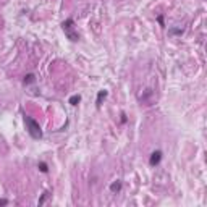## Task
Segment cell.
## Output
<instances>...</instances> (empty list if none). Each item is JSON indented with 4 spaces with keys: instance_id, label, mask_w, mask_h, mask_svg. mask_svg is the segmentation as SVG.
Wrapping results in <instances>:
<instances>
[{
    "instance_id": "obj_11",
    "label": "cell",
    "mask_w": 207,
    "mask_h": 207,
    "mask_svg": "<svg viewBox=\"0 0 207 207\" xmlns=\"http://www.w3.org/2000/svg\"><path fill=\"white\" fill-rule=\"evenodd\" d=\"M121 123H126V115L125 113H121Z\"/></svg>"
},
{
    "instance_id": "obj_1",
    "label": "cell",
    "mask_w": 207,
    "mask_h": 207,
    "mask_svg": "<svg viewBox=\"0 0 207 207\" xmlns=\"http://www.w3.org/2000/svg\"><path fill=\"white\" fill-rule=\"evenodd\" d=\"M24 125H26V130H28V133H29V136L32 139H42V130H41L39 123L34 118L24 117Z\"/></svg>"
},
{
    "instance_id": "obj_5",
    "label": "cell",
    "mask_w": 207,
    "mask_h": 207,
    "mask_svg": "<svg viewBox=\"0 0 207 207\" xmlns=\"http://www.w3.org/2000/svg\"><path fill=\"white\" fill-rule=\"evenodd\" d=\"M120 189H121V181H120V180L113 181V183L110 184V191H112V192H120Z\"/></svg>"
},
{
    "instance_id": "obj_6",
    "label": "cell",
    "mask_w": 207,
    "mask_h": 207,
    "mask_svg": "<svg viewBox=\"0 0 207 207\" xmlns=\"http://www.w3.org/2000/svg\"><path fill=\"white\" fill-rule=\"evenodd\" d=\"M80 101H81V96L75 94V96H71V97H70V101H68V102H70L71 105H78V104H80Z\"/></svg>"
},
{
    "instance_id": "obj_4",
    "label": "cell",
    "mask_w": 207,
    "mask_h": 207,
    "mask_svg": "<svg viewBox=\"0 0 207 207\" xmlns=\"http://www.w3.org/2000/svg\"><path fill=\"white\" fill-rule=\"evenodd\" d=\"M109 96V92L107 91H99V94H97V101H96V104H97V107H101L102 105V101Z\"/></svg>"
},
{
    "instance_id": "obj_2",
    "label": "cell",
    "mask_w": 207,
    "mask_h": 207,
    "mask_svg": "<svg viewBox=\"0 0 207 207\" xmlns=\"http://www.w3.org/2000/svg\"><path fill=\"white\" fill-rule=\"evenodd\" d=\"M62 29L65 31L67 37H68L70 41H73V42L80 41V34L75 31V21L71 19V18H68L67 21H63V23H62Z\"/></svg>"
},
{
    "instance_id": "obj_9",
    "label": "cell",
    "mask_w": 207,
    "mask_h": 207,
    "mask_svg": "<svg viewBox=\"0 0 207 207\" xmlns=\"http://www.w3.org/2000/svg\"><path fill=\"white\" fill-rule=\"evenodd\" d=\"M47 197H49V192H44V194H42V197L39 199V205H42V204H44Z\"/></svg>"
},
{
    "instance_id": "obj_3",
    "label": "cell",
    "mask_w": 207,
    "mask_h": 207,
    "mask_svg": "<svg viewBox=\"0 0 207 207\" xmlns=\"http://www.w3.org/2000/svg\"><path fill=\"white\" fill-rule=\"evenodd\" d=\"M160 160H162V151H155V152L151 154L149 163H151L152 167H155V165H159V163H160Z\"/></svg>"
},
{
    "instance_id": "obj_7",
    "label": "cell",
    "mask_w": 207,
    "mask_h": 207,
    "mask_svg": "<svg viewBox=\"0 0 207 207\" xmlns=\"http://www.w3.org/2000/svg\"><path fill=\"white\" fill-rule=\"evenodd\" d=\"M34 81H36V78H34V75L31 73V75H26V76H24V81H23V83H24V84H31V83H34Z\"/></svg>"
},
{
    "instance_id": "obj_10",
    "label": "cell",
    "mask_w": 207,
    "mask_h": 207,
    "mask_svg": "<svg viewBox=\"0 0 207 207\" xmlns=\"http://www.w3.org/2000/svg\"><path fill=\"white\" fill-rule=\"evenodd\" d=\"M8 204V201H6V199H0V205H6Z\"/></svg>"
},
{
    "instance_id": "obj_8",
    "label": "cell",
    "mask_w": 207,
    "mask_h": 207,
    "mask_svg": "<svg viewBox=\"0 0 207 207\" xmlns=\"http://www.w3.org/2000/svg\"><path fill=\"white\" fill-rule=\"evenodd\" d=\"M37 167H39V170H41L42 173H47V172H49V168H47V163H45V162H39V165H37Z\"/></svg>"
}]
</instances>
